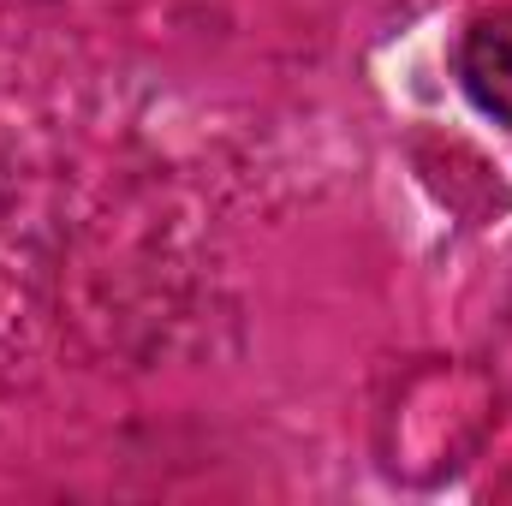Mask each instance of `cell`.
I'll return each mask as SVG.
<instances>
[{"mask_svg": "<svg viewBox=\"0 0 512 506\" xmlns=\"http://www.w3.org/2000/svg\"><path fill=\"white\" fill-rule=\"evenodd\" d=\"M459 84L483 114L512 126V6L471 18V30L459 36Z\"/></svg>", "mask_w": 512, "mask_h": 506, "instance_id": "6da1fadb", "label": "cell"}]
</instances>
